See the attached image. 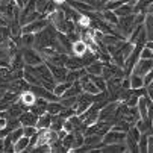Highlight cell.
<instances>
[{
	"mask_svg": "<svg viewBox=\"0 0 153 153\" xmlns=\"http://www.w3.org/2000/svg\"><path fill=\"white\" fill-rule=\"evenodd\" d=\"M35 33H21L20 35V46L23 47H33Z\"/></svg>",
	"mask_w": 153,
	"mask_h": 153,
	"instance_id": "cb8c5ba5",
	"label": "cell"
},
{
	"mask_svg": "<svg viewBox=\"0 0 153 153\" xmlns=\"http://www.w3.org/2000/svg\"><path fill=\"white\" fill-rule=\"evenodd\" d=\"M150 70H153V59H144V58H140L137 61V64L134 65L132 68V73L137 74V76H144L147 74Z\"/></svg>",
	"mask_w": 153,
	"mask_h": 153,
	"instance_id": "277c9868",
	"label": "cell"
},
{
	"mask_svg": "<svg viewBox=\"0 0 153 153\" xmlns=\"http://www.w3.org/2000/svg\"><path fill=\"white\" fill-rule=\"evenodd\" d=\"M21 58L25 61V65H29V67H35V65L44 62V58L33 47H25L23 52H21Z\"/></svg>",
	"mask_w": 153,
	"mask_h": 153,
	"instance_id": "6da1fadb",
	"label": "cell"
},
{
	"mask_svg": "<svg viewBox=\"0 0 153 153\" xmlns=\"http://www.w3.org/2000/svg\"><path fill=\"white\" fill-rule=\"evenodd\" d=\"M64 109V106H62V103L59 102V100H50L49 103H47V109H46V112H49L50 115H56V114H59L61 111Z\"/></svg>",
	"mask_w": 153,
	"mask_h": 153,
	"instance_id": "7402d4cb",
	"label": "cell"
},
{
	"mask_svg": "<svg viewBox=\"0 0 153 153\" xmlns=\"http://www.w3.org/2000/svg\"><path fill=\"white\" fill-rule=\"evenodd\" d=\"M85 73H86V71H85V68H79V70H68V71H67V76H65V80L70 82V83H73V82L79 80Z\"/></svg>",
	"mask_w": 153,
	"mask_h": 153,
	"instance_id": "44dd1931",
	"label": "cell"
},
{
	"mask_svg": "<svg viewBox=\"0 0 153 153\" xmlns=\"http://www.w3.org/2000/svg\"><path fill=\"white\" fill-rule=\"evenodd\" d=\"M11 38V30L8 26L0 25V44H3L5 41H8Z\"/></svg>",
	"mask_w": 153,
	"mask_h": 153,
	"instance_id": "d6a6232c",
	"label": "cell"
},
{
	"mask_svg": "<svg viewBox=\"0 0 153 153\" xmlns=\"http://www.w3.org/2000/svg\"><path fill=\"white\" fill-rule=\"evenodd\" d=\"M47 103H49V100L41 99V97H36L35 103L29 108V111H32V112H33V114H36V115H41V114H44V112H46V109H47Z\"/></svg>",
	"mask_w": 153,
	"mask_h": 153,
	"instance_id": "7c38bea8",
	"label": "cell"
},
{
	"mask_svg": "<svg viewBox=\"0 0 153 153\" xmlns=\"http://www.w3.org/2000/svg\"><path fill=\"white\" fill-rule=\"evenodd\" d=\"M70 85H71V83H70V82H67V80H65V82H56V85L53 86L52 93H53L58 99H61V97L64 96V93L70 88Z\"/></svg>",
	"mask_w": 153,
	"mask_h": 153,
	"instance_id": "ffe728a7",
	"label": "cell"
},
{
	"mask_svg": "<svg viewBox=\"0 0 153 153\" xmlns=\"http://www.w3.org/2000/svg\"><path fill=\"white\" fill-rule=\"evenodd\" d=\"M79 83H80V86H82V91H83V93H88V94H91V96H97L99 93H102L97 86L94 85V82L91 80V76H90L88 73H85V74L79 79Z\"/></svg>",
	"mask_w": 153,
	"mask_h": 153,
	"instance_id": "5b68a950",
	"label": "cell"
},
{
	"mask_svg": "<svg viewBox=\"0 0 153 153\" xmlns=\"http://www.w3.org/2000/svg\"><path fill=\"white\" fill-rule=\"evenodd\" d=\"M147 141H149V152L153 153V134H149Z\"/></svg>",
	"mask_w": 153,
	"mask_h": 153,
	"instance_id": "ab89813d",
	"label": "cell"
},
{
	"mask_svg": "<svg viewBox=\"0 0 153 153\" xmlns=\"http://www.w3.org/2000/svg\"><path fill=\"white\" fill-rule=\"evenodd\" d=\"M147 137H149V134H141V137H140V140H138L137 149H138V152H141V153H147V152H149V141H147Z\"/></svg>",
	"mask_w": 153,
	"mask_h": 153,
	"instance_id": "f546056e",
	"label": "cell"
},
{
	"mask_svg": "<svg viewBox=\"0 0 153 153\" xmlns=\"http://www.w3.org/2000/svg\"><path fill=\"white\" fill-rule=\"evenodd\" d=\"M144 27H146V35H147V41H153V14H146V20H144Z\"/></svg>",
	"mask_w": 153,
	"mask_h": 153,
	"instance_id": "d6986e66",
	"label": "cell"
},
{
	"mask_svg": "<svg viewBox=\"0 0 153 153\" xmlns=\"http://www.w3.org/2000/svg\"><path fill=\"white\" fill-rule=\"evenodd\" d=\"M147 86H149V88H153V80H152V82H150V83H149Z\"/></svg>",
	"mask_w": 153,
	"mask_h": 153,
	"instance_id": "f6af8a7d",
	"label": "cell"
},
{
	"mask_svg": "<svg viewBox=\"0 0 153 153\" xmlns=\"http://www.w3.org/2000/svg\"><path fill=\"white\" fill-rule=\"evenodd\" d=\"M61 141H62V146H64V149L67 150V152H70V150L73 149V144H74V130H73V132L65 134V137H64Z\"/></svg>",
	"mask_w": 153,
	"mask_h": 153,
	"instance_id": "4316f807",
	"label": "cell"
},
{
	"mask_svg": "<svg viewBox=\"0 0 153 153\" xmlns=\"http://www.w3.org/2000/svg\"><path fill=\"white\" fill-rule=\"evenodd\" d=\"M55 3H58V5H62V3H65V0H53Z\"/></svg>",
	"mask_w": 153,
	"mask_h": 153,
	"instance_id": "ee69618b",
	"label": "cell"
},
{
	"mask_svg": "<svg viewBox=\"0 0 153 153\" xmlns=\"http://www.w3.org/2000/svg\"><path fill=\"white\" fill-rule=\"evenodd\" d=\"M36 120H38V115L33 114L32 111H23L21 112V115L18 117V121L21 126H35L36 124Z\"/></svg>",
	"mask_w": 153,
	"mask_h": 153,
	"instance_id": "9c48e42d",
	"label": "cell"
},
{
	"mask_svg": "<svg viewBox=\"0 0 153 153\" xmlns=\"http://www.w3.org/2000/svg\"><path fill=\"white\" fill-rule=\"evenodd\" d=\"M83 144L90 146L91 149H94V147H100V146H102V137H100V135H97V134L88 135V137H85Z\"/></svg>",
	"mask_w": 153,
	"mask_h": 153,
	"instance_id": "603a6c76",
	"label": "cell"
},
{
	"mask_svg": "<svg viewBox=\"0 0 153 153\" xmlns=\"http://www.w3.org/2000/svg\"><path fill=\"white\" fill-rule=\"evenodd\" d=\"M11 62V55L0 46V68H8Z\"/></svg>",
	"mask_w": 153,
	"mask_h": 153,
	"instance_id": "83f0119b",
	"label": "cell"
},
{
	"mask_svg": "<svg viewBox=\"0 0 153 153\" xmlns=\"http://www.w3.org/2000/svg\"><path fill=\"white\" fill-rule=\"evenodd\" d=\"M49 23H50V20L47 17H41L35 21H30V23L21 26V33H36V32L44 29Z\"/></svg>",
	"mask_w": 153,
	"mask_h": 153,
	"instance_id": "7a4b0ae2",
	"label": "cell"
},
{
	"mask_svg": "<svg viewBox=\"0 0 153 153\" xmlns=\"http://www.w3.org/2000/svg\"><path fill=\"white\" fill-rule=\"evenodd\" d=\"M11 141H12V144L18 140V138H21V137H23V126H18V127H15V129H12L11 130V132L6 135Z\"/></svg>",
	"mask_w": 153,
	"mask_h": 153,
	"instance_id": "4dcf8cb0",
	"label": "cell"
},
{
	"mask_svg": "<svg viewBox=\"0 0 153 153\" xmlns=\"http://www.w3.org/2000/svg\"><path fill=\"white\" fill-rule=\"evenodd\" d=\"M5 91H6V90L3 88V86H0V97H2V96L5 94Z\"/></svg>",
	"mask_w": 153,
	"mask_h": 153,
	"instance_id": "7bdbcfd3",
	"label": "cell"
},
{
	"mask_svg": "<svg viewBox=\"0 0 153 153\" xmlns=\"http://www.w3.org/2000/svg\"><path fill=\"white\" fill-rule=\"evenodd\" d=\"M35 100H36V96L30 91V90H26V91H23V93H20L18 94V103H21L25 106V109H29L33 103H35Z\"/></svg>",
	"mask_w": 153,
	"mask_h": 153,
	"instance_id": "ba28073f",
	"label": "cell"
},
{
	"mask_svg": "<svg viewBox=\"0 0 153 153\" xmlns=\"http://www.w3.org/2000/svg\"><path fill=\"white\" fill-rule=\"evenodd\" d=\"M99 15H100L102 20H105L106 23L112 25V26H117V23H118V15L114 11H111V9H100Z\"/></svg>",
	"mask_w": 153,
	"mask_h": 153,
	"instance_id": "8fae6325",
	"label": "cell"
},
{
	"mask_svg": "<svg viewBox=\"0 0 153 153\" xmlns=\"http://www.w3.org/2000/svg\"><path fill=\"white\" fill-rule=\"evenodd\" d=\"M0 70H2V68H0Z\"/></svg>",
	"mask_w": 153,
	"mask_h": 153,
	"instance_id": "c3c4849f",
	"label": "cell"
},
{
	"mask_svg": "<svg viewBox=\"0 0 153 153\" xmlns=\"http://www.w3.org/2000/svg\"><path fill=\"white\" fill-rule=\"evenodd\" d=\"M103 153H121L126 152V146L124 143H115V144H105L100 147Z\"/></svg>",
	"mask_w": 153,
	"mask_h": 153,
	"instance_id": "9a60e30c",
	"label": "cell"
},
{
	"mask_svg": "<svg viewBox=\"0 0 153 153\" xmlns=\"http://www.w3.org/2000/svg\"><path fill=\"white\" fill-rule=\"evenodd\" d=\"M49 70L52 71L53 74V79L56 82H65V76H67V71L68 68L65 67V65H55V64H50V62H46Z\"/></svg>",
	"mask_w": 153,
	"mask_h": 153,
	"instance_id": "8992f818",
	"label": "cell"
},
{
	"mask_svg": "<svg viewBox=\"0 0 153 153\" xmlns=\"http://www.w3.org/2000/svg\"><path fill=\"white\" fill-rule=\"evenodd\" d=\"M146 96L153 102V88H149V86H146Z\"/></svg>",
	"mask_w": 153,
	"mask_h": 153,
	"instance_id": "60d3db41",
	"label": "cell"
},
{
	"mask_svg": "<svg viewBox=\"0 0 153 153\" xmlns=\"http://www.w3.org/2000/svg\"><path fill=\"white\" fill-rule=\"evenodd\" d=\"M27 146H29V138L27 137H21V138H18L15 143H14V152H26V149H27Z\"/></svg>",
	"mask_w": 153,
	"mask_h": 153,
	"instance_id": "d4e9b609",
	"label": "cell"
},
{
	"mask_svg": "<svg viewBox=\"0 0 153 153\" xmlns=\"http://www.w3.org/2000/svg\"><path fill=\"white\" fill-rule=\"evenodd\" d=\"M36 130H38L36 126H23V135L30 138V137H33L36 134Z\"/></svg>",
	"mask_w": 153,
	"mask_h": 153,
	"instance_id": "e575fe53",
	"label": "cell"
},
{
	"mask_svg": "<svg viewBox=\"0 0 153 153\" xmlns=\"http://www.w3.org/2000/svg\"><path fill=\"white\" fill-rule=\"evenodd\" d=\"M46 5H47V0H35V11L42 15L44 9H46Z\"/></svg>",
	"mask_w": 153,
	"mask_h": 153,
	"instance_id": "d590c367",
	"label": "cell"
},
{
	"mask_svg": "<svg viewBox=\"0 0 153 153\" xmlns=\"http://www.w3.org/2000/svg\"><path fill=\"white\" fill-rule=\"evenodd\" d=\"M86 50H88V46H86V42L82 41V39H77L73 42V47H71V55L74 56H82Z\"/></svg>",
	"mask_w": 153,
	"mask_h": 153,
	"instance_id": "e0dca14e",
	"label": "cell"
},
{
	"mask_svg": "<svg viewBox=\"0 0 153 153\" xmlns=\"http://www.w3.org/2000/svg\"><path fill=\"white\" fill-rule=\"evenodd\" d=\"M86 2H88V0H86Z\"/></svg>",
	"mask_w": 153,
	"mask_h": 153,
	"instance_id": "7dc6e473",
	"label": "cell"
},
{
	"mask_svg": "<svg viewBox=\"0 0 153 153\" xmlns=\"http://www.w3.org/2000/svg\"><path fill=\"white\" fill-rule=\"evenodd\" d=\"M146 47H149V49L153 52V41H147V42H146Z\"/></svg>",
	"mask_w": 153,
	"mask_h": 153,
	"instance_id": "b9f144b4",
	"label": "cell"
},
{
	"mask_svg": "<svg viewBox=\"0 0 153 153\" xmlns=\"http://www.w3.org/2000/svg\"><path fill=\"white\" fill-rule=\"evenodd\" d=\"M102 68H103V61L100 59H96L94 62H91L90 65L85 67V71L91 74V76H100L102 74Z\"/></svg>",
	"mask_w": 153,
	"mask_h": 153,
	"instance_id": "5bb4252c",
	"label": "cell"
},
{
	"mask_svg": "<svg viewBox=\"0 0 153 153\" xmlns=\"http://www.w3.org/2000/svg\"><path fill=\"white\" fill-rule=\"evenodd\" d=\"M129 80H130V88L132 90H138V88H143L144 86V80L141 76H137L134 73L129 74Z\"/></svg>",
	"mask_w": 153,
	"mask_h": 153,
	"instance_id": "484cf974",
	"label": "cell"
},
{
	"mask_svg": "<svg viewBox=\"0 0 153 153\" xmlns=\"http://www.w3.org/2000/svg\"><path fill=\"white\" fill-rule=\"evenodd\" d=\"M114 12H115L118 17L130 15V14H134V3H132V2H129V0H126V2H124L123 5H120Z\"/></svg>",
	"mask_w": 153,
	"mask_h": 153,
	"instance_id": "2e32d148",
	"label": "cell"
},
{
	"mask_svg": "<svg viewBox=\"0 0 153 153\" xmlns=\"http://www.w3.org/2000/svg\"><path fill=\"white\" fill-rule=\"evenodd\" d=\"M50 123H52V115L49 112H44L38 115V120H36V129H49L50 127Z\"/></svg>",
	"mask_w": 153,
	"mask_h": 153,
	"instance_id": "ac0fdd59",
	"label": "cell"
},
{
	"mask_svg": "<svg viewBox=\"0 0 153 153\" xmlns=\"http://www.w3.org/2000/svg\"><path fill=\"white\" fill-rule=\"evenodd\" d=\"M65 67L68 70H79V68H83V64H82V59L80 56H74V55H68L67 59H65Z\"/></svg>",
	"mask_w": 153,
	"mask_h": 153,
	"instance_id": "4fadbf2b",
	"label": "cell"
},
{
	"mask_svg": "<svg viewBox=\"0 0 153 153\" xmlns=\"http://www.w3.org/2000/svg\"><path fill=\"white\" fill-rule=\"evenodd\" d=\"M140 58H144V59H153V52L149 49V47H143L141 53H140Z\"/></svg>",
	"mask_w": 153,
	"mask_h": 153,
	"instance_id": "8d00e7d4",
	"label": "cell"
},
{
	"mask_svg": "<svg viewBox=\"0 0 153 153\" xmlns=\"http://www.w3.org/2000/svg\"><path fill=\"white\" fill-rule=\"evenodd\" d=\"M23 111H25V106L21 103H18V102H14L5 112L8 115V120H18V117L21 115Z\"/></svg>",
	"mask_w": 153,
	"mask_h": 153,
	"instance_id": "30bf717a",
	"label": "cell"
},
{
	"mask_svg": "<svg viewBox=\"0 0 153 153\" xmlns=\"http://www.w3.org/2000/svg\"><path fill=\"white\" fill-rule=\"evenodd\" d=\"M91 76V74H90ZM91 80L94 82V85L100 91H106V80L102 77V76H91Z\"/></svg>",
	"mask_w": 153,
	"mask_h": 153,
	"instance_id": "1f68e13d",
	"label": "cell"
},
{
	"mask_svg": "<svg viewBox=\"0 0 153 153\" xmlns=\"http://www.w3.org/2000/svg\"><path fill=\"white\" fill-rule=\"evenodd\" d=\"M17 100H18V94L11 91V90H6L5 94L0 97V111H6V109Z\"/></svg>",
	"mask_w": 153,
	"mask_h": 153,
	"instance_id": "52a82bcc",
	"label": "cell"
},
{
	"mask_svg": "<svg viewBox=\"0 0 153 153\" xmlns=\"http://www.w3.org/2000/svg\"><path fill=\"white\" fill-rule=\"evenodd\" d=\"M150 124H152V130H153V118H152V121H150Z\"/></svg>",
	"mask_w": 153,
	"mask_h": 153,
	"instance_id": "bcb514c9",
	"label": "cell"
},
{
	"mask_svg": "<svg viewBox=\"0 0 153 153\" xmlns=\"http://www.w3.org/2000/svg\"><path fill=\"white\" fill-rule=\"evenodd\" d=\"M62 129L68 134V132H73V130H74V126L71 124V121H70L68 118H65V120H64V124H62Z\"/></svg>",
	"mask_w": 153,
	"mask_h": 153,
	"instance_id": "74e56055",
	"label": "cell"
},
{
	"mask_svg": "<svg viewBox=\"0 0 153 153\" xmlns=\"http://www.w3.org/2000/svg\"><path fill=\"white\" fill-rule=\"evenodd\" d=\"M56 8H58V3H55L53 0H47V5H46V9H44V14H42V15L49 17Z\"/></svg>",
	"mask_w": 153,
	"mask_h": 153,
	"instance_id": "836d02e7",
	"label": "cell"
},
{
	"mask_svg": "<svg viewBox=\"0 0 153 153\" xmlns=\"http://www.w3.org/2000/svg\"><path fill=\"white\" fill-rule=\"evenodd\" d=\"M143 80H144V86H147V85L153 80V70H150L147 74H144V76H143Z\"/></svg>",
	"mask_w": 153,
	"mask_h": 153,
	"instance_id": "f35d334b",
	"label": "cell"
},
{
	"mask_svg": "<svg viewBox=\"0 0 153 153\" xmlns=\"http://www.w3.org/2000/svg\"><path fill=\"white\" fill-rule=\"evenodd\" d=\"M124 137H126V132L109 129L108 132L102 137V146H105V144H115V143H124Z\"/></svg>",
	"mask_w": 153,
	"mask_h": 153,
	"instance_id": "3957f363",
	"label": "cell"
},
{
	"mask_svg": "<svg viewBox=\"0 0 153 153\" xmlns=\"http://www.w3.org/2000/svg\"><path fill=\"white\" fill-rule=\"evenodd\" d=\"M64 120H65V118H62V117H61L59 114H56V115H52V123H50V129H52V130H55V132H59V130L62 129Z\"/></svg>",
	"mask_w": 153,
	"mask_h": 153,
	"instance_id": "f1b7e54d",
	"label": "cell"
}]
</instances>
